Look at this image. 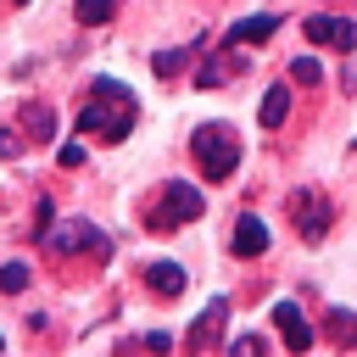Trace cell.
<instances>
[{
  "mask_svg": "<svg viewBox=\"0 0 357 357\" xmlns=\"http://www.w3.org/2000/svg\"><path fill=\"white\" fill-rule=\"evenodd\" d=\"M190 56H195V45H178V50H156V56H151V67H156V78H173V73H184V67H190Z\"/></svg>",
  "mask_w": 357,
  "mask_h": 357,
  "instance_id": "cell-15",
  "label": "cell"
},
{
  "mask_svg": "<svg viewBox=\"0 0 357 357\" xmlns=\"http://www.w3.org/2000/svg\"><path fill=\"white\" fill-rule=\"evenodd\" d=\"M84 162V145H61V167H78Z\"/></svg>",
  "mask_w": 357,
  "mask_h": 357,
  "instance_id": "cell-20",
  "label": "cell"
},
{
  "mask_svg": "<svg viewBox=\"0 0 357 357\" xmlns=\"http://www.w3.org/2000/svg\"><path fill=\"white\" fill-rule=\"evenodd\" d=\"M22 128H28V139H56V112L45 100H28L22 106Z\"/></svg>",
  "mask_w": 357,
  "mask_h": 357,
  "instance_id": "cell-13",
  "label": "cell"
},
{
  "mask_svg": "<svg viewBox=\"0 0 357 357\" xmlns=\"http://www.w3.org/2000/svg\"><path fill=\"white\" fill-rule=\"evenodd\" d=\"M290 78H296V84H318V78H324V67H318L312 56H296V61H290Z\"/></svg>",
  "mask_w": 357,
  "mask_h": 357,
  "instance_id": "cell-19",
  "label": "cell"
},
{
  "mask_svg": "<svg viewBox=\"0 0 357 357\" xmlns=\"http://www.w3.org/2000/svg\"><path fill=\"white\" fill-rule=\"evenodd\" d=\"M134 117H139L134 89H123L117 78H95L89 95H84V112H78V134H95L100 145H117L134 128Z\"/></svg>",
  "mask_w": 357,
  "mask_h": 357,
  "instance_id": "cell-1",
  "label": "cell"
},
{
  "mask_svg": "<svg viewBox=\"0 0 357 357\" xmlns=\"http://www.w3.org/2000/svg\"><path fill=\"white\" fill-rule=\"evenodd\" d=\"M273 324H279V335H284L290 351H307V346H312V324L301 318L296 301H279V307H273Z\"/></svg>",
  "mask_w": 357,
  "mask_h": 357,
  "instance_id": "cell-10",
  "label": "cell"
},
{
  "mask_svg": "<svg viewBox=\"0 0 357 357\" xmlns=\"http://www.w3.org/2000/svg\"><path fill=\"white\" fill-rule=\"evenodd\" d=\"M45 251H50V257H73V251L112 257V240H106L89 218H67V223H50V229H45Z\"/></svg>",
  "mask_w": 357,
  "mask_h": 357,
  "instance_id": "cell-4",
  "label": "cell"
},
{
  "mask_svg": "<svg viewBox=\"0 0 357 357\" xmlns=\"http://www.w3.org/2000/svg\"><path fill=\"white\" fill-rule=\"evenodd\" d=\"M73 17H78L84 28H95V22H112V17H117V0H73Z\"/></svg>",
  "mask_w": 357,
  "mask_h": 357,
  "instance_id": "cell-17",
  "label": "cell"
},
{
  "mask_svg": "<svg viewBox=\"0 0 357 357\" xmlns=\"http://www.w3.org/2000/svg\"><path fill=\"white\" fill-rule=\"evenodd\" d=\"M201 212H206L201 190H195V184H184V178H167V184L156 190V201L145 206V229H151V234H173L178 223H195Z\"/></svg>",
  "mask_w": 357,
  "mask_h": 357,
  "instance_id": "cell-3",
  "label": "cell"
},
{
  "mask_svg": "<svg viewBox=\"0 0 357 357\" xmlns=\"http://www.w3.org/2000/svg\"><path fill=\"white\" fill-rule=\"evenodd\" d=\"M307 45H335V50H357V22L351 17H307L301 22Z\"/></svg>",
  "mask_w": 357,
  "mask_h": 357,
  "instance_id": "cell-6",
  "label": "cell"
},
{
  "mask_svg": "<svg viewBox=\"0 0 357 357\" xmlns=\"http://www.w3.org/2000/svg\"><path fill=\"white\" fill-rule=\"evenodd\" d=\"M229 251H234L240 262H251V257H262V251H268V223L245 212V218L234 223V240H229Z\"/></svg>",
  "mask_w": 357,
  "mask_h": 357,
  "instance_id": "cell-8",
  "label": "cell"
},
{
  "mask_svg": "<svg viewBox=\"0 0 357 357\" xmlns=\"http://www.w3.org/2000/svg\"><path fill=\"white\" fill-rule=\"evenodd\" d=\"M11 6H28V0H11Z\"/></svg>",
  "mask_w": 357,
  "mask_h": 357,
  "instance_id": "cell-22",
  "label": "cell"
},
{
  "mask_svg": "<svg viewBox=\"0 0 357 357\" xmlns=\"http://www.w3.org/2000/svg\"><path fill=\"white\" fill-rule=\"evenodd\" d=\"M290 223H296L301 240H324L329 223H335L329 195H324V190H296V195H290Z\"/></svg>",
  "mask_w": 357,
  "mask_h": 357,
  "instance_id": "cell-5",
  "label": "cell"
},
{
  "mask_svg": "<svg viewBox=\"0 0 357 357\" xmlns=\"http://www.w3.org/2000/svg\"><path fill=\"white\" fill-rule=\"evenodd\" d=\"M273 33H279V11H257V17H240L234 28H223V45H257Z\"/></svg>",
  "mask_w": 357,
  "mask_h": 357,
  "instance_id": "cell-7",
  "label": "cell"
},
{
  "mask_svg": "<svg viewBox=\"0 0 357 357\" xmlns=\"http://www.w3.org/2000/svg\"><path fill=\"white\" fill-rule=\"evenodd\" d=\"M139 273H145V284H151L156 296H167V301H178V296H184V284H190V273H184L178 262H167V257H162V262H145Z\"/></svg>",
  "mask_w": 357,
  "mask_h": 357,
  "instance_id": "cell-9",
  "label": "cell"
},
{
  "mask_svg": "<svg viewBox=\"0 0 357 357\" xmlns=\"http://www.w3.org/2000/svg\"><path fill=\"white\" fill-rule=\"evenodd\" d=\"M28 279H33V273H28V262H6V268H0V290H6V296L28 290Z\"/></svg>",
  "mask_w": 357,
  "mask_h": 357,
  "instance_id": "cell-18",
  "label": "cell"
},
{
  "mask_svg": "<svg viewBox=\"0 0 357 357\" xmlns=\"http://www.w3.org/2000/svg\"><path fill=\"white\" fill-rule=\"evenodd\" d=\"M324 335H329L340 351H351V346H357V318H351L346 307H329V318H324Z\"/></svg>",
  "mask_w": 357,
  "mask_h": 357,
  "instance_id": "cell-14",
  "label": "cell"
},
{
  "mask_svg": "<svg viewBox=\"0 0 357 357\" xmlns=\"http://www.w3.org/2000/svg\"><path fill=\"white\" fill-rule=\"evenodd\" d=\"M17 151H22V145L11 139V128H0V156H17Z\"/></svg>",
  "mask_w": 357,
  "mask_h": 357,
  "instance_id": "cell-21",
  "label": "cell"
},
{
  "mask_svg": "<svg viewBox=\"0 0 357 357\" xmlns=\"http://www.w3.org/2000/svg\"><path fill=\"white\" fill-rule=\"evenodd\" d=\"M190 151H195V167L206 178H218V184L234 178V167H240V134L229 123H201L190 134Z\"/></svg>",
  "mask_w": 357,
  "mask_h": 357,
  "instance_id": "cell-2",
  "label": "cell"
},
{
  "mask_svg": "<svg viewBox=\"0 0 357 357\" xmlns=\"http://www.w3.org/2000/svg\"><path fill=\"white\" fill-rule=\"evenodd\" d=\"M284 117H290V89H284V84H268V95H262V106H257V123H262V128H284Z\"/></svg>",
  "mask_w": 357,
  "mask_h": 357,
  "instance_id": "cell-12",
  "label": "cell"
},
{
  "mask_svg": "<svg viewBox=\"0 0 357 357\" xmlns=\"http://www.w3.org/2000/svg\"><path fill=\"white\" fill-rule=\"evenodd\" d=\"M223 324H229V301H212V307L201 312V324H195V329L184 335V346H190V351H201V346H212V335H218Z\"/></svg>",
  "mask_w": 357,
  "mask_h": 357,
  "instance_id": "cell-11",
  "label": "cell"
},
{
  "mask_svg": "<svg viewBox=\"0 0 357 357\" xmlns=\"http://www.w3.org/2000/svg\"><path fill=\"white\" fill-rule=\"evenodd\" d=\"M229 73H240V61H234V56H223V50H218V56H212V61H206V67H201V73H195V84H201V89H218V84H223V78H229Z\"/></svg>",
  "mask_w": 357,
  "mask_h": 357,
  "instance_id": "cell-16",
  "label": "cell"
}]
</instances>
